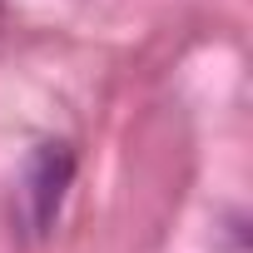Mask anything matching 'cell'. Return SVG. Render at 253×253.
I'll list each match as a JSON object with an SVG mask.
<instances>
[{"label": "cell", "instance_id": "6da1fadb", "mask_svg": "<svg viewBox=\"0 0 253 253\" xmlns=\"http://www.w3.org/2000/svg\"><path fill=\"white\" fill-rule=\"evenodd\" d=\"M75 179V154L70 144H40L30 159H25V174H20V189H15V209H20V223L25 233H45L65 204V189Z\"/></svg>", "mask_w": 253, "mask_h": 253}]
</instances>
